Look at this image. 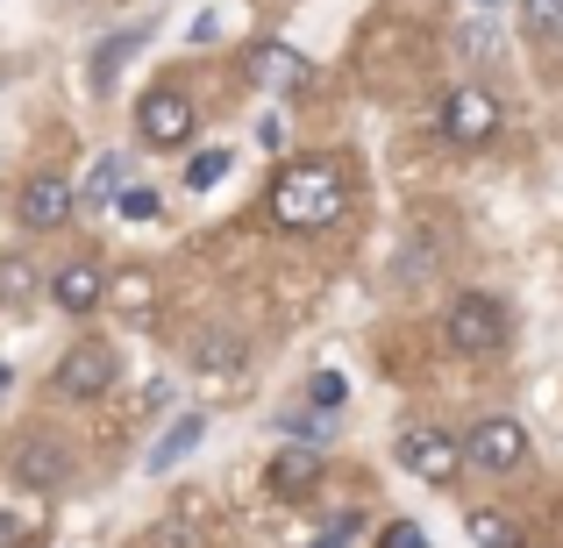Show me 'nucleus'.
<instances>
[{"label":"nucleus","instance_id":"1","mask_svg":"<svg viewBox=\"0 0 563 548\" xmlns=\"http://www.w3.org/2000/svg\"><path fill=\"white\" fill-rule=\"evenodd\" d=\"M335 214H343V171L329 157H300V165H286L272 179V221L278 228L307 235V228H329Z\"/></svg>","mask_w":563,"mask_h":548},{"label":"nucleus","instance_id":"2","mask_svg":"<svg viewBox=\"0 0 563 548\" xmlns=\"http://www.w3.org/2000/svg\"><path fill=\"white\" fill-rule=\"evenodd\" d=\"M442 343H450L456 357H493V349L507 343V306H499L493 292H464V300H450V314H442Z\"/></svg>","mask_w":563,"mask_h":548},{"label":"nucleus","instance_id":"3","mask_svg":"<svg viewBox=\"0 0 563 548\" xmlns=\"http://www.w3.org/2000/svg\"><path fill=\"white\" fill-rule=\"evenodd\" d=\"M399 470H413L421 484H450L456 470H464V435H450V427H435V421L399 427Z\"/></svg>","mask_w":563,"mask_h":548},{"label":"nucleus","instance_id":"4","mask_svg":"<svg viewBox=\"0 0 563 548\" xmlns=\"http://www.w3.org/2000/svg\"><path fill=\"white\" fill-rule=\"evenodd\" d=\"M528 463V427L514 413H485L464 435V470H485V478H507V470Z\"/></svg>","mask_w":563,"mask_h":548},{"label":"nucleus","instance_id":"5","mask_svg":"<svg viewBox=\"0 0 563 548\" xmlns=\"http://www.w3.org/2000/svg\"><path fill=\"white\" fill-rule=\"evenodd\" d=\"M442 136L456 143V150H478V143H493L499 136V100L485 93V86H450L442 93Z\"/></svg>","mask_w":563,"mask_h":548},{"label":"nucleus","instance_id":"6","mask_svg":"<svg viewBox=\"0 0 563 548\" xmlns=\"http://www.w3.org/2000/svg\"><path fill=\"white\" fill-rule=\"evenodd\" d=\"M136 128H143L151 150H186L200 122H192V100L179 93V86H151V93L136 100Z\"/></svg>","mask_w":563,"mask_h":548},{"label":"nucleus","instance_id":"7","mask_svg":"<svg viewBox=\"0 0 563 548\" xmlns=\"http://www.w3.org/2000/svg\"><path fill=\"white\" fill-rule=\"evenodd\" d=\"M71 206H79V192H71L57 171H43V179H29L22 192H14V221H22L29 235H51L71 221Z\"/></svg>","mask_w":563,"mask_h":548},{"label":"nucleus","instance_id":"8","mask_svg":"<svg viewBox=\"0 0 563 548\" xmlns=\"http://www.w3.org/2000/svg\"><path fill=\"white\" fill-rule=\"evenodd\" d=\"M108 384H114V349L108 343L65 349V364H57V392H65V399H100Z\"/></svg>","mask_w":563,"mask_h":548},{"label":"nucleus","instance_id":"9","mask_svg":"<svg viewBox=\"0 0 563 548\" xmlns=\"http://www.w3.org/2000/svg\"><path fill=\"white\" fill-rule=\"evenodd\" d=\"M51 300L65 306V314H93L100 300H108V271H100V264H57L51 271Z\"/></svg>","mask_w":563,"mask_h":548},{"label":"nucleus","instance_id":"10","mask_svg":"<svg viewBox=\"0 0 563 548\" xmlns=\"http://www.w3.org/2000/svg\"><path fill=\"white\" fill-rule=\"evenodd\" d=\"M14 478L36 484V492H57V484L71 478V449L65 441H22V449H14Z\"/></svg>","mask_w":563,"mask_h":548},{"label":"nucleus","instance_id":"11","mask_svg":"<svg viewBox=\"0 0 563 548\" xmlns=\"http://www.w3.org/2000/svg\"><path fill=\"white\" fill-rule=\"evenodd\" d=\"M264 484H272V499H307L321 484V456L314 449H278L272 470H264Z\"/></svg>","mask_w":563,"mask_h":548},{"label":"nucleus","instance_id":"12","mask_svg":"<svg viewBox=\"0 0 563 548\" xmlns=\"http://www.w3.org/2000/svg\"><path fill=\"white\" fill-rule=\"evenodd\" d=\"M250 71H257V86H278V93L307 86V57H300V51H286V43H264V51L250 57Z\"/></svg>","mask_w":563,"mask_h":548},{"label":"nucleus","instance_id":"13","mask_svg":"<svg viewBox=\"0 0 563 548\" xmlns=\"http://www.w3.org/2000/svg\"><path fill=\"white\" fill-rule=\"evenodd\" d=\"M143 36H151V29H114L108 43H93V86H114V79H122V65L143 51Z\"/></svg>","mask_w":563,"mask_h":548},{"label":"nucleus","instance_id":"14","mask_svg":"<svg viewBox=\"0 0 563 548\" xmlns=\"http://www.w3.org/2000/svg\"><path fill=\"white\" fill-rule=\"evenodd\" d=\"M200 427H207L200 413H179V421H172V435L151 449V470H172V463H179V456L192 449V441H200Z\"/></svg>","mask_w":563,"mask_h":548},{"label":"nucleus","instance_id":"15","mask_svg":"<svg viewBox=\"0 0 563 548\" xmlns=\"http://www.w3.org/2000/svg\"><path fill=\"white\" fill-rule=\"evenodd\" d=\"M471 541L478 548H521V521H507V513H471Z\"/></svg>","mask_w":563,"mask_h":548},{"label":"nucleus","instance_id":"16","mask_svg":"<svg viewBox=\"0 0 563 548\" xmlns=\"http://www.w3.org/2000/svg\"><path fill=\"white\" fill-rule=\"evenodd\" d=\"M229 165H235V150H221V143H214V150H192V165H186V186H192V192H207L214 179H229Z\"/></svg>","mask_w":563,"mask_h":548},{"label":"nucleus","instance_id":"17","mask_svg":"<svg viewBox=\"0 0 563 548\" xmlns=\"http://www.w3.org/2000/svg\"><path fill=\"white\" fill-rule=\"evenodd\" d=\"M192 364L200 370H235L243 364V343H235V335H200V343H192Z\"/></svg>","mask_w":563,"mask_h":548},{"label":"nucleus","instance_id":"18","mask_svg":"<svg viewBox=\"0 0 563 548\" xmlns=\"http://www.w3.org/2000/svg\"><path fill=\"white\" fill-rule=\"evenodd\" d=\"M36 292V271L22 257H0V300H29Z\"/></svg>","mask_w":563,"mask_h":548},{"label":"nucleus","instance_id":"19","mask_svg":"<svg viewBox=\"0 0 563 548\" xmlns=\"http://www.w3.org/2000/svg\"><path fill=\"white\" fill-rule=\"evenodd\" d=\"M521 14L536 36H563V0H521Z\"/></svg>","mask_w":563,"mask_h":548},{"label":"nucleus","instance_id":"20","mask_svg":"<svg viewBox=\"0 0 563 548\" xmlns=\"http://www.w3.org/2000/svg\"><path fill=\"white\" fill-rule=\"evenodd\" d=\"M307 399H314V406H343V399H350L343 370H314V378H307Z\"/></svg>","mask_w":563,"mask_h":548},{"label":"nucleus","instance_id":"21","mask_svg":"<svg viewBox=\"0 0 563 548\" xmlns=\"http://www.w3.org/2000/svg\"><path fill=\"white\" fill-rule=\"evenodd\" d=\"M278 421H286V435H300V441L329 435V413H321V406H292V413H278Z\"/></svg>","mask_w":563,"mask_h":548},{"label":"nucleus","instance_id":"22","mask_svg":"<svg viewBox=\"0 0 563 548\" xmlns=\"http://www.w3.org/2000/svg\"><path fill=\"white\" fill-rule=\"evenodd\" d=\"M122 171H129V157H100V165L86 171V192H93V200H108V192L122 186Z\"/></svg>","mask_w":563,"mask_h":548},{"label":"nucleus","instance_id":"23","mask_svg":"<svg viewBox=\"0 0 563 548\" xmlns=\"http://www.w3.org/2000/svg\"><path fill=\"white\" fill-rule=\"evenodd\" d=\"M114 206H122V221H157V192H151V186L114 192Z\"/></svg>","mask_w":563,"mask_h":548},{"label":"nucleus","instance_id":"24","mask_svg":"<svg viewBox=\"0 0 563 548\" xmlns=\"http://www.w3.org/2000/svg\"><path fill=\"white\" fill-rule=\"evenodd\" d=\"M0 548H36V527L14 521V513H0Z\"/></svg>","mask_w":563,"mask_h":548},{"label":"nucleus","instance_id":"25","mask_svg":"<svg viewBox=\"0 0 563 548\" xmlns=\"http://www.w3.org/2000/svg\"><path fill=\"white\" fill-rule=\"evenodd\" d=\"M385 548H428V541L413 535V527H393V535H385Z\"/></svg>","mask_w":563,"mask_h":548},{"label":"nucleus","instance_id":"26","mask_svg":"<svg viewBox=\"0 0 563 548\" xmlns=\"http://www.w3.org/2000/svg\"><path fill=\"white\" fill-rule=\"evenodd\" d=\"M321 548H343V541H321Z\"/></svg>","mask_w":563,"mask_h":548}]
</instances>
